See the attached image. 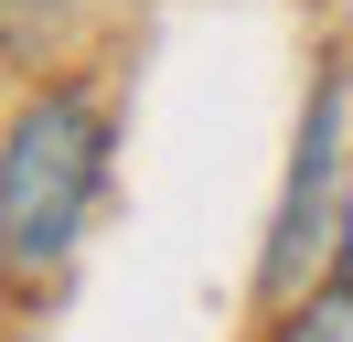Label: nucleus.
<instances>
[{
  "label": "nucleus",
  "mask_w": 353,
  "mask_h": 342,
  "mask_svg": "<svg viewBox=\"0 0 353 342\" xmlns=\"http://www.w3.org/2000/svg\"><path fill=\"white\" fill-rule=\"evenodd\" d=\"M332 225H343V75H321V97L300 107V150H289L279 214H268V268H257V289L289 299L332 256Z\"/></svg>",
  "instance_id": "nucleus-2"
},
{
  "label": "nucleus",
  "mask_w": 353,
  "mask_h": 342,
  "mask_svg": "<svg viewBox=\"0 0 353 342\" xmlns=\"http://www.w3.org/2000/svg\"><path fill=\"white\" fill-rule=\"evenodd\" d=\"M97 182H108V107L86 86H43L0 128V268L54 278L97 214Z\"/></svg>",
  "instance_id": "nucleus-1"
}]
</instances>
